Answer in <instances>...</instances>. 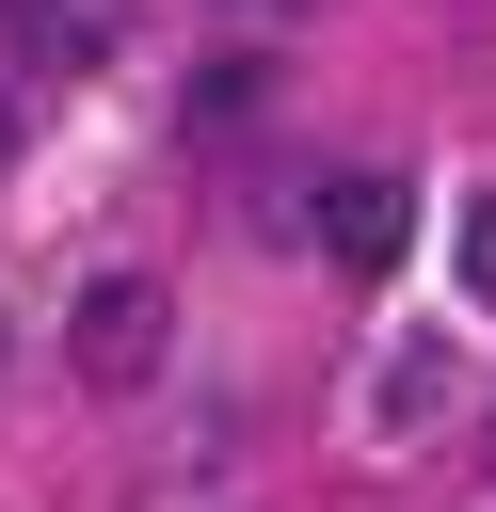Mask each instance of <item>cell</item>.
Here are the masks:
<instances>
[{
    "label": "cell",
    "mask_w": 496,
    "mask_h": 512,
    "mask_svg": "<svg viewBox=\"0 0 496 512\" xmlns=\"http://www.w3.org/2000/svg\"><path fill=\"white\" fill-rule=\"evenodd\" d=\"M464 288H480V304H496V192H480V208H464Z\"/></svg>",
    "instance_id": "cell-4"
},
{
    "label": "cell",
    "mask_w": 496,
    "mask_h": 512,
    "mask_svg": "<svg viewBox=\"0 0 496 512\" xmlns=\"http://www.w3.org/2000/svg\"><path fill=\"white\" fill-rule=\"evenodd\" d=\"M304 240H320L336 272H400V240H416V192H400L384 160H352V176H320V192H304Z\"/></svg>",
    "instance_id": "cell-2"
},
{
    "label": "cell",
    "mask_w": 496,
    "mask_h": 512,
    "mask_svg": "<svg viewBox=\"0 0 496 512\" xmlns=\"http://www.w3.org/2000/svg\"><path fill=\"white\" fill-rule=\"evenodd\" d=\"M160 352H176V304H160V272H80V304H64V384L80 400H144L160 384Z\"/></svg>",
    "instance_id": "cell-1"
},
{
    "label": "cell",
    "mask_w": 496,
    "mask_h": 512,
    "mask_svg": "<svg viewBox=\"0 0 496 512\" xmlns=\"http://www.w3.org/2000/svg\"><path fill=\"white\" fill-rule=\"evenodd\" d=\"M0 144H16V112H0Z\"/></svg>",
    "instance_id": "cell-5"
},
{
    "label": "cell",
    "mask_w": 496,
    "mask_h": 512,
    "mask_svg": "<svg viewBox=\"0 0 496 512\" xmlns=\"http://www.w3.org/2000/svg\"><path fill=\"white\" fill-rule=\"evenodd\" d=\"M16 32H32L48 64H112V48H128V0H16Z\"/></svg>",
    "instance_id": "cell-3"
}]
</instances>
